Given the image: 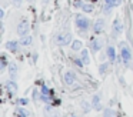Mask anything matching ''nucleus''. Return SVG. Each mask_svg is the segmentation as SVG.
Returning <instances> with one entry per match:
<instances>
[{"label":"nucleus","instance_id":"f257e3e1","mask_svg":"<svg viewBox=\"0 0 133 117\" xmlns=\"http://www.w3.org/2000/svg\"><path fill=\"white\" fill-rule=\"evenodd\" d=\"M76 26H77V29L80 31H86L90 27V20L87 17L82 16V14H77L76 16Z\"/></svg>","mask_w":133,"mask_h":117},{"label":"nucleus","instance_id":"f03ea898","mask_svg":"<svg viewBox=\"0 0 133 117\" xmlns=\"http://www.w3.org/2000/svg\"><path fill=\"white\" fill-rule=\"evenodd\" d=\"M72 42V34L70 33H62L56 37V44L57 46H67Z\"/></svg>","mask_w":133,"mask_h":117},{"label":"nucleus","instance_id":"7ed1b4c3","mask_svg":"<svg viewBox=\"0 0 133 117\" xmlns=\"http://www.w3.org/2000/svg\"><path fill=\"white\" fill-rule=\"evenodd\" d=\"M29 29H30L29 22H27V20H22V22L17 24V33H19V36H20V37L26 36V34L29 33Z\"/></svg>","mask_w":133,"mask_h":117},{"label":"nucleus","instance_id":"20e7f679","mask_svg":"<svg viewBox=\"0 0 133 117\" xmlns=\"http://www.w3.org/2000/svg\"><path fill=\"white\" fill-rule=\"evenodd\" d=\"M120 56H122V61H123L124 64H129L130 60H132V51H130V49L127 47V46H123V47H122Z\"/></svg>","mask_w":133,"mask_h":117},{"label":"nucleus","instance_id":"39448f33","mask_svg":"<svg viewBox=\"0 0 133 117\" xmlns=\"http://www.w3.org/2000/svg\"><path fill=\"white\" fill-rule=\"evenodd\" d=\"M63 81H64V84H66V86H72L73 83L76 81L75 73H72V71H66L64 76H63Z\"/></svg>","mask_w":133,"mask_h":117},{"label":"nucleus","instance_id":"423d86ee","mask_svg":"<svg viewBox=\"0 0 133 117\" xmlns=\"http://www.w3.org/2000/svg\"><path fill=\"white\" fill-rule=\"evenodd\" d=\"M113 34H120L122 30H123V24H122V22L119 19H116L115 22H113Z\"/></svg>","mask_w":133,"mask_h":117},{"label":"nucleus","instance_id":"0eeeda50","mask_svg":"<svg viewBox=\"0 0 133 117\" xmlns=\"http://www.w3.org/2000/svg\"><path fill=\"white\" fill-rule=\"evenodd\" d=\"M19 44H20V43H17V42H7L6 44H4V47L9 51H12V53H16V51L19 50Z\"/></svg>","mask_w":133,"mask_h":117},{"label":"nucleus","instance_id":"6e6552de","mask_svg":"<svg viewBox=\"0 0 133 117\" xmlns=\"http://www.w3.org/2000/svg\"><path fill=\"white\" fill-rule=\"evenodd\" d=\"M103 27H104V22L103 20H97V22L95 23V26H93V30L96 31V33H100L102 30H103Z\"/></svg>","mask_w":133,"mask_h":117},{"label":"nucleus","instance_id":"1a4fd4ad","mask_svg":"<svg viewBox=\"0 0 133 117\" xmlns=\"http://www.w3.org/2000/svg\"><path fill=\"white\" fill-rule=\"evenodd\" d=\"M72 49L75 51H79V50H83V43L80 42V40H75V42L72 43Z\"/></svg>","mask_w":133,"mask_h":117},{"label":"nucleus","instance_id":"9d476101","mask_svg":"<svg viewBox=\"0 0 133 117\" xmlns=\"http://www.w3.org/2000/svg\"><path fill=\"white\" fill-rule=\"evenodd\" d=\"M80 53H82V61H83L84 64H89L90 59H89V53H87V50L83 49V50H80Z\"/></svg>","mask_w":133,"mask_h":117},{"label":"nucleus","instance_id":"9b49d317","mask_svg":"<svg viewBox=\"0 0 133 117\" xmlns=\"http://www.w3.org/2000/svg\"><path fill=\"white\" fill-rule=\"evenodd\" d=\"M106 51H107V56H109V59L112 60V61H115V59H116V51H115V47H113V46H109Z\"/></svg>","mask_w":133,"mask_h":117},{"label":"nucleus","instance_id":"f8f14e48","mask_svg":"<svg viewBox=\"0 0 133 117\" xmlns=\"http://www.w3.org/2000/svg\"><path fill=\"white\" fill-rule=\"evenodd\" d=\"M30 43H32V36L26 34V36L20 37V44H23V46H29Z\"/></svg>","mask_w":133,"mask_h":117},{"label":"nucleus","instance_id":"ddd939ff","mask_svg":"<svg viewBox=\"0 0 133 117\" xmlns=\"http://www.w3.org/2000/svg\"><path fill=\"white\" fill-rule=\"evenodd\" d=\"M102 47V43L99 42V40H93L92 42V51L93 53H96V51H99Z\"/></svg>","mask_w":133,"mask_h":117},{"label":"nucleus","instance_id":"4468645a","mask_svg":"<svg viewBox=\"0 0 133 117\" xmlns=\"http://www.w3.org/2000/svg\"><path fill=\"white\" fill-rule=\"evenodd\" d=\"M7 90H9L10 94H15L16 90H17V86H16L13 81H10V83H7Z\"/></svg>","mask_w":133,"mask_h":117},{"label":"nucleus","instance_id":"2eb2a0df","mask_svg":"<svg viewBox=\"0 0 133 117\" xmlns=\"http://www.w3.org/2000/svg\"><path fill=\"white\" fill-rule=\"evenodd\" d=\"M82 9H83L84 13H92L93 11V4H90V3H84V4L82 6Z\"/></svg>","mask_w":133,"mask_h":117},{"label":"nucleus","instance_id":"dca6fc26","mask_svg":"<svg viewBox=\"0 0 133 117\" xmlns=\"http://www.w3.org/2000/svg\"><path fill=\"white\" fill-rule=\"evenodd\" d=\"M9 68H10V74H12V77H16V74H17V66H16L15 63H10Z\"/></svg>","mask_w":133,"mask_h":117},{"label":"nucleus","instance_id":"f3484780","mask_svg":"<svg viewBox=\"0 0 133 117\" xmlns=\"http://www.w3.org/2000/svg\"><path fill=\"white\" fill-rule=\"evenodd\" d=\"M107 67H109V64H107V63H103V64H100V67H99V71H100V74L106 73V71H107Z\"/></svg>","mask_w":133,"mask_h":117},{"label":"nucleus","instance_id":"a211bd4d","mask_svg":"<svg viewBox=\"0 0 133 117\" xmlns=\"http://www.w3.org/2000/svg\"><path fill=\"white\" fill-rule=\"evenodd\" d=\"M42 96H52V91H50L46 86H43V87H42Z\"/></svg>","mask_w":133,"mask_h":117},{"label":"nucleus","instance_id":"6ab92c4d","mask_svg":"<svg viewBox=\"0 0 133 117\" xmlns=\"http://www.w3.org/2000/svg\"><path fill=\"white\" fill-rule=\"evenodd\" d=\"M92 104L95 106L96 108H100V107H99V96H93V100H92Z\"/></svg>","mask_w":133,"mask_h":117},{"label":"nucleus","instance_id":"aec40b11","mask_svg":"<svg viewBox=\"0 0 133 117\" xmlns=\"http://www.w3.org/2000/svg\"><path fill=\"white\" fill-rule=\"evenodd\" d=\"M6 66H7V63H6V57L2 56V64H0V70H4V68H6Z\"/></svg>","mask_w":133,"mask_h":117},{"label":"nucleus","instance_id":"412c9836","mask_svg":"<svg viewBox=\"0 0 133 117\" xmlns=\"http://www.w3.org/2000/svg\"><path fill=\"white\" fill-rule=\"evenodd\" d=\"M104 117H115V113L112 110H106L104 111Z\"/></svg>","mask_w":133,"mask_h":117},{"label":"nucleus","instance_id":"4be33fe9","mask_svg":"<svg viewBox=\"0 0 133 117\" xmlns=\"http://www.w3.org/2000/svg\"><path fill=\"white\" fill-rule=\"evenodd\" d=\"M75 63H76V64H77V66H80V67H82V66L84 64V63L82 61V59H75Z\"/></svg>","mask_w":133,"mask_h":117},{"label":"nucleus","instance_id":"5701e85b","mask_svg":"<svg viewBox=\"0 0 133 117\" xmlns=\"http://www.w3.org/2000/svg\"><path fill=\"white\" fill-rule=\"evenodd\" d=\"M104 2H106V4L110 7V6H113V4L116 3V0H104Z\"/></svg>","mask_w":133,"mask_h":117},{"label":"nucleus","instance_id":"b1692460","mask_svg":"<svg viewBox=\"0 0 133 117\" xmlns=\"http://www.w3.org/2000/svg\"><path fill=\"white\" fill-rule=\"evenodd\" d=\"M19 104L26 106V104H27V99H20V100H19Z\"/></svg>","mask_w":133,"mask_h":117},{"label":"nucleus","instance_id":"393cba45","mask_svg":"<svg viewBox=\"0 0 133 117\" xmlns=\"http://www.w3.org/2000/svg\"><path fill=\"white\" fill-rule=\"evenodd\" d=\"M19 114H22V117H27V116H29V113L24 111V110H19Z\"/></svg>","mask_w":133,"mask_h":117},{"label":"nucleus","instance_id":"a878e982","mask_svg":"<svg viewBox=\"0 0 133 117\" xmlns=\"http://www.w3.org/2000/svg\"><path fill=\"white\" fill-rule=\"evenodd\" d=\"M72 117H77V116H72Z\"/></svg>","mask_w":133,"mask_h":117}]
</instances>
